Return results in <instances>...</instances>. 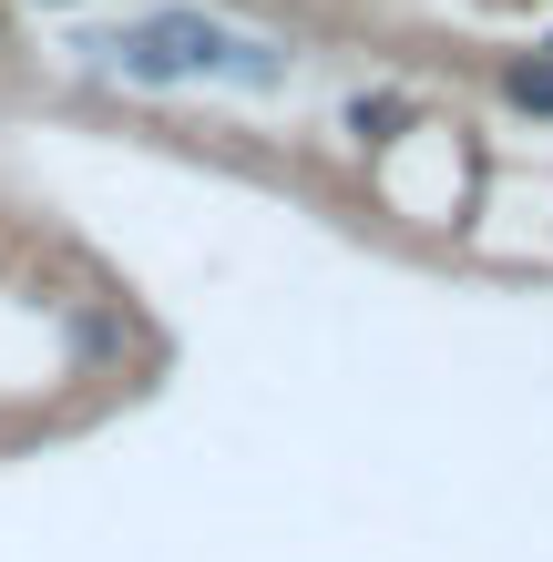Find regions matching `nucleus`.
<instances>
[{
	"label": "nucleus",
	"instance_id": "f257e3e1",
	"mask_svg": "<svg viewBox=\"0 0 553 562\" xmlns=\"http://www.w3.org/2000/svg\"><path fill=\"white\" fill-rule=\"evenodd\" d=\"M134 31L165 52V72H175V82H225V52H236V31H225L215 11H144Z\"/></svg>",
	"mask_w": 553,
	"mask_h": 562
},
{
	"label": "nucleus",
	"instance_id": "39448f33",
	"mask_svg": "<svg viewBox=\"0 0 553 562\" xmlns=\"http://www.w3.org/2000/svg\"><path fill=\"white\" fill-rule=\"evenodd\" d=\"M31 11H73V0H31Z\"/></svg>",
	"mask_w": 553,
	"mask_h": 562
},
{
	"label": "nucleus",
	"instance_id": "7ed1b4c3",
	"mask_svg": "<svg viewBox=\"0 0 553 562\" xmlns=\"http://www.w3.org/2000/svg\"><path fill=\"white\" fill-rule=\"evenodd\" d=\"M400 123H420V103H410V92H349L339 134H349V144H400Z\"/></svg>",
	"mask_w": 553,
	"mask_h": 562
},
{
	"label": "nucleus",
	"instance_id": "f03ea898",
	"mask_svg": "<svg viewBox=\"0 0 553 562\" xmlns=\"http://www.w3.org/2000/svg\"><path fill=\"white\" fill-rule=\"evenodd\" d=\"M493 92H502L523 123H553V52H502V61H493Z\"/></svg>",
	"mask_w": 553,
	"mask_h": 562
},
{
	"label": "nucleus",
	"instance_id": "423d86ee",
	"mask_svg": "<svg viewBox=\"0 0 553 562\" xmlns=\"http://www.w3.org/2000/svg\"><path fill=\"white\" fill-rule=\"evenodd\" d=\"M0 267H11V236H0Z\"/></svg>",
	"mask_w": 553,
	"mask_h": 562
},
{
	"label": "nucleus",
	"instance_id": "20e7f679",
	"mask_svg": "<svg viewBox=\"0 0 553 562\" xmlns=\"http://www.w3.org/2000/svg\"><path fill=\"white\" fill-rule=\"evenodd\" d=\"M287 72H298V52H287V42H246V31H236V52H225V82H246V92H287Z\"/></svg>",
	"mask_w": 553,
	"mask_h": 562
},
{
	"label": "nucleus",
	"instance_id": "0eeeda50",
	"mask_svg": "<svg viewBox=\"0 0 553 562\" xmlns=\"http://www.w3.org/2000/svg\"><path fill=\"white\" fill-rule=\"evenodd\" d=\"M533 52H553V31H543V42H533Z\"/></svg>",
	"mask_w": 553,
	"mask_h": 562
}]
</instances>
